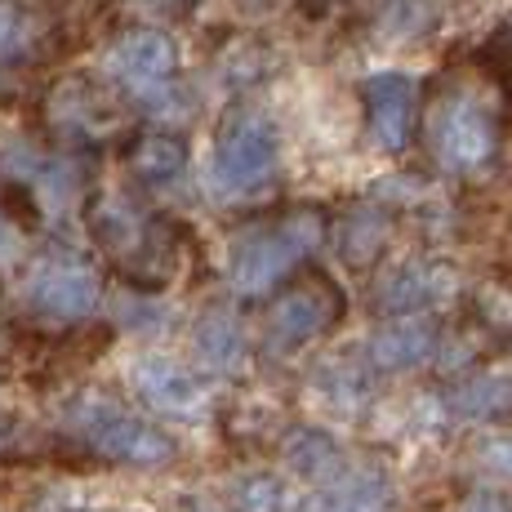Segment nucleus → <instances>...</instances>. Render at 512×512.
<instances>
[{"label":"nucleus","mask_w":512,"mask_h":512,"mask_svg":"<svg viewBox=\"0 0 512 512\" xmlns=\"http://www.w3.org/2000/svg\"><path fill=\"white\" fill-rule=\"evenodd\" d=\"M130 174L139 179L143 187L161 192V187H174L187 174V143L183 134H170V130H147L130 143Z\"/></svg>","instance_id":"15"},{"label":"nucleus","mask_w":512,"mask_h":512,"mask_svg":"<svg viewBox=\"0 0 512 512\" xmlns=\"http://www.w3.org/2000/svg\"><path fill=\"white\" fill-rule=\"evenodd\" d=\"M321 383H330L326 392H330L334 401H343V406H348V401H357V397H366V392H370L366 370L352 366V361H343V366H330L326 374H321Z\"/></svg>","instance_id":"22"},{"label":"nucleus","mask_w":512,"mask_h":512,"mask_svg":"<svg viewBox=\"0 0 512 512\" xmlns=\"http://www.w3.org/2000/svg\"><path fill=\"white\" fill-rule=\"evenodd\" d=\"M477 459L495 472V477L512 481V432H490V437H481Z\"/></svg>","instance_id":"23"},{"label":"nucleus","mask_w":512,"mask_h":512,"mask_svg":"<svg viewBox=\"0 0 512 512\" xmlns=\"http://www.w3.org/2000/svg\"><path fill=\"white\" fill-rule=\"evenodd\" d=\"M277 125L254 107H232L210 147V187L219 201H245L277 179Z\"/></svg>","instance_id":"5"},{"label":"nucleus","mask_w":512,"mask_h":512,"mask_svg":"<svg viewBox=\"0 0 512 512\" xmlns=\"http://www.w3.org/2000/svg\"><path fill=\"white\" fill-rule=\"evenodd\" d=\"M361 103H366L370 139L383 152H406L419 139V81L406 72H379L361 85Z\"/></svg>","instance_id":"9"},{"label":"nucleus","mask_w":512,"mask_h":512,"mask_svg":"<svg viewBox=\"0 0 512 512\" xmlns=\"http://www.w3.org/2000/svg\"><path fill=\"white\" fill-rule=\"evenodd\" d=\"M90 236L134 290H165L183 268V232L143 210L125 192H98L90 201Z\"/></svg>","instance_id":"2"},{"label":"nucleus","mask_w":512,"mask_h":512,"mask_svg":"<svg viewBox=\"0 0 512 512\" xmlns=\"http://www.w3.org/2000/svg\"><path fill=\"white\" fill-rule=\"evenodd\" d=\"M303 512H392V481L370 464H348L326 486H312Z\"/></svg>","instance_id":"13"},{"label":"nucleus","mask_w":512,"mask_h":512,"mask_svg":"<svg viewBox=\"0 0 512 512\" xmlns=\"http://www.w3.org/2000/svg\"><path fill=\"white\" fill-rule=\"evenodd\" d=\"M383 241H388V219H383L379 210H370V205L352 210L348 223H343V232H339V250L352 268H366V263L379 259Z\"/></svg>","instance_id":"21"},{"label":"nucleus","mask_w":512,"mask_h":512,"mask_svg":"<svg viewBox=\"0 0 512 512\" xmlns=\"http://www.w3.org/2000/svg\"><path fill=\"white\" fill-rule=\"evenodd\" d=\"M504 139V98H499V72L477 63L468 72H446L432 81L423 98V143L437 170L472 179L490 170Z\"/></svg>","instance_id":"1"},{"label":"nucleus","mask_w":512,"mask_h":512,"mask_svg":"<svg viewBox=\"0 0 512 512\" xmlns=\"http://www.w3.org/2000/svg\"><path fill=\"white\" fill-rule=\"evenodd\" d=\"M130 9L143 18H156V23H179L192 14V0H130Z\"/></svg>","instance_id":"24"},{"label":"nucleus","mask_w":512,"mask_h":512,"mask_svg":"<svg viewBox=\"0 0 512 512\" xmlns=\"http://www.w3.org/2000/svg\"><path fill=\"white\" fill-rule=\"evenodd\" d=\"M49 125L72 143H103L121 130L116 103L90 76H67L49 90Z\"/></svg>","instance_id":"10"},{"label":"nucleus","mask_w":512,"mask_h":512,"mask_svg":"<svg viewBox=\"0 0 512 512\" xmlns=\"http://www.w3.org/2000/svg\"><path fill=\"white\" fill-rule=\"evenodd\" d=\"M450 406L472 419H508L512 415V379L508 374H486V379H468L450 392Z\"/></svg>","instance_id":"19"},{"label":"nucleus","mask_w":512,"mask_h":512,"mask_svg":"<svg viewBox=\"0 0 512 512\" xmlns=\"http://www.w3.org/2000/svg\"><path fill=\"white\" fill-rule=\"evenodd\" d=\"M450 294H455V272H450L446 263L410 259L383 277L379 312H388V317H401V312H432L437 303H446Z\"/></svg>","instance_id":"11"},{"label":"nucleus","mask_w":512,"mask_h":512,"mask_svg":"<svg viewBox=\"0 0 512 512\" xmlns=\"http://www.w3.org/2000/svg\"><path fill=\"white\" fill-rule=\"evenodd\" d=\"M23 299L41 321L54 326H76L98 308L103 299V281H98L94 263L85 254L54 245V250L36 254L32 268L23 277Z\"/></svg>","instance_id":"7"},{"label":"nucleus","mask_w":512,"mask_h":512,"mask_svg":"<svg viewBox=\"0 0 512 512\" xmlns=\"http://www.w3.org/2000/svg\"><path fill=\"white\" fill-rule=\"evenodd\" d=\"M134 388H139V397L152 410H161V415H192L205 401L201 379L170 357H143L139 366H134Z\"/></svg>","instance_id":"14"},{"label":"nucleus","mask_w":512,"mask_h":512,"mask_svg":"<svg viewBox=\"0 0 512 512\" xmlns=\"http://www.w3.org/2000/svg\"><path fill=\"white\" fill-rule=\"evenodd\" d=\"M303 499L308 495H299L277 472H250L236 481V508L241 512H303Z\"/></svg>","instance_id":"20"},{"label":"nucleus","mask_w":512,"mask_h":512,"mask_svg":"<svg viewBox=\"0 0 512 512\" xmlns=\"http://www.w3.org/2000/svg\"><path fill=\"white\" fill-rule=\"evenodd\" d=\"M432 352H441V326L428 312L388 317L370 339V361L379 370H415Z\"/></svg>","instance_id":"12"},{"label":"nucleus","mask_w":512,"mask_h":512,"mask_svg":"<svg viewBox=\"0 0 512 512\" xmlns=\"http://www.w3.org/2000/svg\"><path fill=\"white\" fill-rule=\"evenodd\" d=\"M281 455H285V468H290L294 477H303L308 486H326V481H334L352 464V459L343 455L339 441H334L330 432H317V428H294L290 437H285Z\"/></svg>","instance_id":"17"},{"label":"nucleus","mask_w":512,"mask_h":512,"mask_svg":"<svg viewBox=\"0 0 512 512\" xmlns=\"http://www.w3.org/2000/svg\"><path fill=\"white\" fill-rule=\"evenodd\" d=\"M63 428L81 441L85 450L112 459V464H130V468H165L179 446L161 423L134 415L121 401L103 397V392H81L63 406Z\"/></svg>","instance_id":"4"},{"label":"nucleus","mask_w":512,"mask_h":512,"mask_svg":"<svg viewBox=\"0 0 512 512\" xmlns=\"http://www.w3.org/2000/svg\"><path fill=\"white\" fill-rule=\"evenodd\" d=\"M343 312H348V299H343L339 281L326 277L321 268H303L268 299V312H263V343H268V352H277V357H290V352L308 348V343L339 330Z\"/></svg>","instance_id":"6"},{"label":"nucleus","mask_w":512,"mask_h":512,"mask_svg":"<svg viewBox=\"0 0 512 512\" xmlns=\"http://www.w3.org/2000/svg\"><path fill=\"white\" fill-rule=\"evenodd\" d=\"M330 219L317 205H294L272 219H259L250 228H241L228 245V281L236 294L259 299V294L281 290L303 263L317 254V245L326 241Z\"/></svg>","instance_id":"3"},{"label":"nucleus","mask_w":512,"mask_h":512,"mask_svg":"<svg viewBox=\"0 0 512 512\" xmlns=\"http://www.w3.org/2000/svg\"><path fill=\"white\" fill-rule=\"evenodd\" d=\"M41 49V18L23 0H0V67L36 58Z\"/></svg>","instance_id":"18"},{"label":"nucleus","mask_w":512,"mask_h":512,"mask_svg":"<svg viewBox=\"0 0 512 512\" xmlns=\"http://www.w3.org/2000/svg\"><path fill=\"white\" fill-rule=\"evenodd\" d=\"M459 512H512V499L495 495V490H477V495H468V504Z\"/></svg>","instance_id":"25"},{"label":"nucleus","mask_w":512,"mask_h":512,"mask_svg":"<svg viewBox=\"0 0 512 512\" xmlns=\"http://www.w3.org/2000/svg\"><path fill=\"white\" fill-rule=\"evenodd\" d=\"M107 76L130 98L161 107V98L174 90V76H179V49L161 27H130L107 49Z\"/></svg>","instance_id":"8"},{"label":"nucleus","mask_w":512,"mask_h":512,"mask_svg":"<svg viewBox=\"0 0 512 512\" xmlns=\"http://www.w3.org/2000/svg\"><path fill=\"white\" fill-rule=\"evenodd\" d=\"M192 348L201 357V366H210L214 374H241L245 370V330L228 308H210L192 330Z\"/></svg>","instance_id":"16"}]
</instances>
